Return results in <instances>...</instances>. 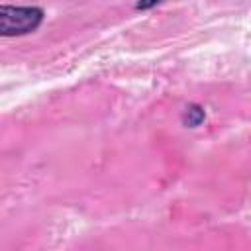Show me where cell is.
Masks as SVG:
<instances>
[{"label":"cell","instance_id":"cell-1","mask_svg":"<svg viewBox=\"0 0 251 251\" xmlns=\"http://www.w3.org/2000/svg\"><path fill=\"white\" fill-rule=\"evenodd\" d=\"M43 10L37 6H0V33L4 37L25 35L39 27Z\"/></svg>","mask_w":251,"mask_h":251},{"label":"cell","instance_id":"cell-2","mask_svg":"<svg viewBox=\"0 0 251 251\" xmlns=\"http://www.w3.org/2000/svg\"><path fill=\"white\" fill-rule=\"evenodd\" d=\"M182 120H184V124H186V126L194 127V126H198V124L204 120V110H202L200 106L192 104V106H188V108L184 110V116H182Z\"/></svg>","mask_w":251,"mask_h":251},{"label":"cell","instance_id":"cell-3","mask_svg":"<svg viewBox=\"0 0 251 251\" xmlns=\"http://www.w3.org/2000/svg\"><path fill=\"white\" fill-rule=\"evenodd\" d=\"M161 2H165V0H137L135 8L137 10H149V8H153V6L161 4Z\"/></svg>","mask_w":251,"mask_h":251}]
</instances>
